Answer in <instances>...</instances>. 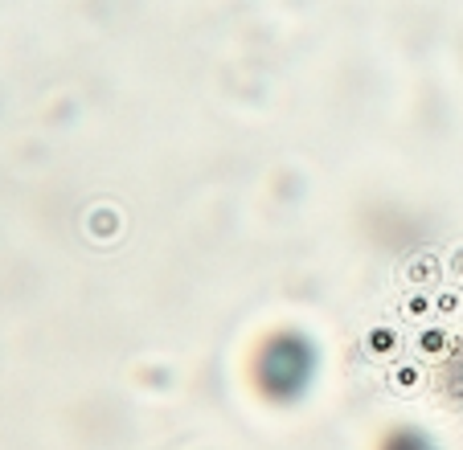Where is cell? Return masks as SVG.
<instances>
[{
  "label": "cell",
  "instance_id": "1",
  "mask_svg": "<svg viewBox=\"0 0 463 450\" xmlns=\"http://www.w3.org/2000/svg\"><path fill=\"white\" fill-rule=\"evenodd\" d=\"M246 372H250V389L267 406L291 409L320 381V344H316L312 332L283 323V328H271L254 344Z\"/></svg>",
  "mask_w": 463,
  "mask_h": 450
},
{
  "label": "cell",
  "instance_id": "2",
  "mask_svg": "<svg viewBox=\"0 0 463 450\" xmlns=\"http://www.w3.org/2000/svg\"><path fill=\"white\" fill-rule=\"evenodd\" d=\"M377 450H435V442H430V434L419 430V426H393V430L382 434Z\"/></svg>",
  "mask_w": 463,
  "mask_h": 450
}]
</instances>
